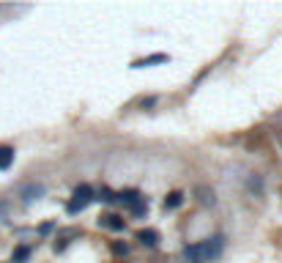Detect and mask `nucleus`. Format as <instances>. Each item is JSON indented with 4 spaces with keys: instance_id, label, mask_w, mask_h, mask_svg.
I'll use <instances>...</instances> for the list:
<instances>
[{
    "instance_id": "nucleus-8",
    "label": "nucleus",
    "mask_w": 282,
    "mask_h": 263,
    "mask_svg": "<svg viewBox=\"0 0 282 263\" xmlns=\"http://www.w3.org/2000/svg\"><path fill=\"white\" fill-rule=\"evenodd\" d=\"M167 55H151V58H143V60H134V69H143V66H151V63H165Z\"/></svg>"
},
{
    "instance_id": "nucleus-5",
    "label": "nucleus",
    "mask_w": 282,
    "mask_h": 263,
    "mask_svg": "<svg viewBox=\"0 0 282 263\" xmlns=\"http://www.w3.org/2000/svg\"><path fill=\"white\" fill-rule=\"evenodd\" d=\"M137 241L146 244V247H156L159 233H156V230H140V233H137Z\"/></svg>"
},
{
    "instance_id": "nucleus-13",
    "label": "nucleus",
    "mask_w": 282,
    "mask_h": 263,
    "mask_svg": "<svg viewBox=\"0 0 282 263\" xmlns=\"http://www.w3.org/2000/svg\"><path fill=\"white\" fill-rule=\"evenodd\" d=\"M112 252H115V255H126L129 247H126V244H112Z\"/></svg>"
},
{
    "instance_id": "nucleus-10",
    "label": "nucleus",
    "mask_w": 282,
    "mask_h": 263,
    "mask_svg": "<svg viewBox=\"0 0 282 263\" xmlns=\"http://www.w3.org/2000/svg\"><path fill=\"white\" fill-rule=\"evenodd\" d=\"M181 200H184V195H181V192H170V195L165 197V209H178Z\"/></svg>"
},
{
    "instance_id": "nucleus-14",
    "label": "nucleus",
    "mask_w": 282,
    "mask_h": 263,
    "mask_svg": "<svg viewBox=\"0 0 282 263\" xmlns=\"http://www.w3.org/2000/svg\"><path fill=\"white\" fill-rule=\"evenodd\" d=\"M6 211V203H0V214H3Z\"/></svg>"
},
{
    "instance_id": "nucleus-4",
    "label": "nucleus",
    "mask_w": 282,
    "mask_h": 263,
    "mask_svg": "<svg viewBox=\"0 0 282 263\" xmlns=\"http://www.w3.org/2000/svg\"><path fill=\"white\" fill-rule=\"evenodd\" d=\"M195 195H197V200L203 203V206H214L216 203L214 189H208V187H195Z\"/></svg>"
},
{
    "instance_id": "nucleus-9",
    "label": "nucleus",
    "mask_w": 282,
    "mask_h": 263,
    "mask_svg": "<svg viewBox=\"0 0 282 263\" xmlns=\"http://www.w3.org/2000/svg\"><path fill=\"white\" fill-rule=\"evenodd\" d=\"M184 260H187V263H200L197 244H189V247H184Z\"/></svg>"
},
{
    "instance_id": "nucleus-6",
    "label": "nucleus",
    "mask_w": 282,
    "mask_h": 263,
    "mask_svg": "<svg viewBox=\"0 0 282 263\" xmlns=\"http://www.w3.org/2000/svg\"><path fill=\"white\" fill-rule=\"evenodd\" d=\"M11 162H14V148L0 146V170H9Z\"/></svg>"
},
{
    "instance_id": "nucleus-12",
    "label": "nucleus",
    "mask_w": 282,
    "mask_h": 263,
    "mask_svg": "<svg viewBox=\"0 0 282 263\" xmlns=\"http://www.w3.org/2000/svg\"><path fill=\"white\" fill-rule=\"evenodd\" d=\"M102 200H104V203H112V200H118V197L112 195L110 189H102Z\"/></svg>"
},
{
    "instance_id": "nucleus-7",
    "label": "nucleus",
    "mask_w": 282,
    "mask_h": 263,
    "mask_svg": "<svg viewBox=\"0 0 282 263\" xmlns=\"http://www.w3.org/2000/svg\"><path fill=\"white\" fill-rule=\"evenodd\" d=\"M38 195H44V187H42V184H30V187L22 189V200H25V203H30V200H33V197H38Z\"/></svg>"
},
{
    "instance_id": "nucleus-11",
    "label": "nucleus",
    "mask_w": 282,
    "mask_h": 263,
    "mask_svg": "<svg viewBox=\"0 0 282 263\" xmlns=\"http://www.w3.org/2000/svg\"><path fill=\"white\" fill-rule=\"evenodd\" d=\"M28 255H30L28 247H17V250H14V255H11V263H22V260H28Z\"/></svg>"
},
{
    "instance_id": "nucleus-3",
    "label": "nucleus",
    "mask_w": 282,
    "mask_h": 263,
    "mask_svg": "<svg viewBox=\"0 0 282 263\" xmlns=\"http://www.w3.org/2000/svg\"><path fill=\"white\" fill-rule=\"evenodd\" d=\"M99 225L107 228V230H124V217H118V214H104L99 219Z\"/></svg>"
},
{
    "instance_id": "nucleus-1",
    "label": "nucleus",
    "mask_w": 282,
    "mask_h": 263,
    "mask_svg": "<svg viewBox=\"0 0 282 263\" xmlns=\"http://www.w3.org/2000/svg\"><path fill=\"white\" fill-rule=\"evenodd\" d=\"M222 247H225V238H222V236H214V238H206V241H200V244H197L200 263H208V260H214V258H219Z\"/></svg>"
},
{
    "instance_id": "nucleus-2",
    "label": "nucleus",
    "mask_w": 282,
    "mask_h": 263,
    "mask_svg": "<svg viewBox=\"0 0 282 263\" xmlns=\"http://www.w3.org/2000/svg\"><path fill=\"white\" fill-rule=\"evenodd\" d=\"M91 200H93V189L88 187V184H79V187L74 189V195H71L66 211H69V214H77V211H83Z\"/></svg>"
}]
</instances>
